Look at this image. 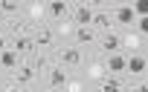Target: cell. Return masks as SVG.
I'll return each mask as SVG.
<instances>
[{
    "label": "cell",
    "instance_id": "7402d4cb",
    "mask_svg": "<svg viewBox=\"0 0 148 92\" xmlns=\"http://www.w3.org/2000/svg\"><path fill=\"white\" fill-rule=\"evenodd\" d=\"M134 32H139V35L148 40V17H136V23H134Z\"/></svg>",
    "mask_w": 148,
    "mask_h": 92
},
{
    "label": "cell",
    "instance_id": "7c38bea8",
    "mask_svg": "<svg viewBox=\"0 0 148 92\" xmlns=\"http://www.w3.org/2000/svg\"><path fill=\"white\" fill-rule=\"evenodd\" d=\"M58 58H61V66H64L67 72L76 69V66H82V49H79V46H67V49H61Z\"/></svg>",
    "mask_w": 148,
    "mask_h": 92
},
{
    "label": "cell",
    "instance_id": "d6986e66",
    "mask_svg": "<svg viewBox=\"0 0 148 92\" xmlns=\"http://www.w3.org/2000/svg\"><path fill=\"white\" fill-rule=\"evenodd\" d=\"M18 12H23V6L21 3H15V0H0V15H18Z\"/></svg>",
    "mask_w": 148,
    "mask_h": 92
},
{
    "label": "cell",
    "instance_id": "3957f363",
    "mask_svg": "<svg viewBox=\"0 0 148 92\" xmlns=\"http://www.w3.org/2000/svg\"><path fill=\"white\" fill-rule=\"evenodd\" d=\"M99 52L108 58V55H116L122 52V32H108V35H99Z\"/></svg>",
    "mask_w": 148,
    "mask_h": 92
},
{
    "label": "cell",
    "instance_id": "e0dca14e",
    "mask_svg": "<svg viewBox=\"0 0 148 92\" xmlns=\"http://www.w3.org/2000/svg\"><path fill=\"white\" fill-rule=\"evenodd\" d=\"M99 92H125V81L116 75H105L99 81Z\"/></svg>",
    "mask_w": 148,
    "mask_h": 92
},
{
    "label": "cell",
    "instance_id": "277c9868",
    "mask_svg": "<svg viewBox=\"0 0 148 92\" xmlns=\"http://www.w3.org/2000/svg\"><path fill=\"white\" fill-rule=\"evenodd\" d=\"M110 17H113V26H122V29H134V23H136V15L131 6H113Z\"/></svg>",
    "mask_w": 148,
    "mask_h": 92
},
{
    "label": "cell",
    "instance_id": "8992f818",
    "mask_svg": "<svg viewBox=\"0 0 148 92\" xmlns=\"http://www.w3.org/2000/svg\"><path fill=\"white\" fill-rule=\"evenodd\" d=\"M32 40H35V49L41 52V49H49L52 43H55V29L52 26H35V35H32Z\"/></svg>",
    "mask_w": 148,
    "mask_h": 92
},
{
    "label": "cell",
    "instance_id": "9c48e42d",
    "mask_svg": "<svg viewBox=\"0 0 148 92\" xmlns=\"http://www.w3.org/2000/svg\"><path fill=\"white\" fill-rule=\"evenodd\" d=\"M125 63H128V52H116V55H108V58H105L108 75H116V78L125 75Z\"/></svg>",
    "mask_w": 148,
    "mask_h": 92
},
{
    "label": "cell",
    "instance_id": "7a4b0ae2",
    "mask_svg": "<svg viewBox=\"0 0 148 92\" xmlns=\"http://www.w3.org/2000/svg\"><path fill=\"white\" fill-rule=\"evenodd\" d=\"M70 23L73 26H90L93 23V6L90 3H70Z\"/></svg>",
    "mask_w": 148,
    "mask_h": 92
},
{
    "label": "cell",
    "instance_id": "44dd1931",
    "mask_svg": "<svg viewBox=\"0 0 148 92\" xmlns=\"http://www.w3.org/2000/svg\"><path fill=\"white\" fill-rule=\"evenodd\" d=\"M64 92H84V83H82L79 78H67V86H64Z\"/></svg>",
    "mask_w": 148,
    "mask_h": 92
},
{
    "label": "cell",
    "instance_id": "4316f807",
    "mask_svg": "<svg viewBox=\"0 0 148 92\" xmlns=\"http://www.w3.org/2000/svg\"><path fill=\"white\" fill-rule=\"evenodd\" d=\"M145 83H148V72H145Z\"/></svg>",
    "mask_w": 148,
    "mask_h": 92
},
{
    "label": "cell",
    "instance_id": "6da1fadb",
    "mask_svg": "<svg viewBox=\"0 0 148 92\" xmlns=\"http://www.w3.org/2000/svg\"><path fill=\"white\" fill-rule=\"evenodd\" d=\"M148 72V55L145 52H131L128 63H125V75L128 78H142Z\"/></svg>",
    "mask_w": 148,
    "mask_h": 92
},
{
    "label": "cell",
    "instance_id": "603a6c76",
    "mask_svg": "<svg viewBox=\"0 0 148 92\" xmlns=\"http://www.w3.org/2000/svg\"><path fill=\"white\" fill-rule=\"evenodd\" d=\"M128 92H148V83H145V81H139V83H134Z\"/></svg>",
    "mask_w": 148,
    "mask_h": 92
},
{
    "label": "cell",
    "instance_id": "cb8c5ba5",
    "mask_svg": "<svg viewBox=\"0 0 148 92\" xmlns=\"http://www.w3.org/2000/svg\"><path fill=\"white\" fill-rule=\"evenodd\" d=\"M3 49H9V35L0 32V52H3Z\"/></svg>",
    "mask_w": 148,
    "mask_h": 92
},
{
    "label": "cell",
    "instance_id": "5b68a950",
    "mask_svg": "<svg viewBox=\"0 0 148 92\" xmlns=\"http://www.w3.org/2000/svg\"><path fill=\"white\" fill-rule=\"evenodd\" d=\"M9 49H12V52H18L23 60H29V58L38 52V49H35V40H32V35H23V38H12V40H9Z\"/></svg>",
    "mask_w": 148,
    "mask_h": 92
},
{
    "label": "cell",
    "instance_id": "ffe728a7",
    "mask_svg": "<svg viewBox=\"0 0 148 92\" xmlns=\"http://www.w3.org/2000/svg\"><path fill=\"white\" fill-rule=\"evenodd\" d=\"M131 9L136 17H148V0H136V3H131Z\"/></svg>",
    "mask_w": 148,
    "mask_h": 92
},
{
    "label": "cell",
    "instance_id": "8fae6325",
    "mask_svg": "<svg viewBox=\"0 0 148 92\" xmlns=\"http://www.w3.org/2000/svg\"><path fill=\"white\" fill-rule=\"evenodd\" d=\"M47 75H49V78H47V86H49V89H55V92H64L70 72H67L64 66H49V72H47Z\"/></svg>",
    "mask_w": 148,
    "mask_h": 92
},
{
    "label": "cell",
    "instance_id": "5bb4252c",
    "mask_svg": "<svg viewBox=\"0 0 148 92\" xmlns=\"http://www.w3.org/2000/svg\"><path fill=\"white\" fill-rule=\"evenodd\" d=\"M47 17L61 23L70 17V3H64V0H52V3H47Z\"/></svg>",
    "mask_w": 148,
    "mask_h": 92
},
{
    "label": "cell",
    "instance_id": "484cf974",
    "mask_svg": "<svg viewBox=\"0 0 148 92\" xmlns=\"http://www.w3.org/2000/svg\"><path fill=\"white\" fill-rule=\"evenodd\" d=\"M18 92H29V89H26V86H21V89H18Z\"/></svg>",
    "mask_w": 148,
    "mask_h": 92
},
{
    "label": "cell",
    "instance_id": "d4e9b609",
    "mask_svg": "<svg viewBox=\"0 0 148 92\" xmlns=\"http://www.w3.org/2000/svg\"><path fill=\"white\" fill-rule=\"evenodd\" d=\"M6 23H9V20H6V15H0V32L6 29Z\"/></svg>",
    "mask_w": 148,
    "mask_h": 92
},
{
    "label": "cell",
    "instance_id": "30bf717a",
    "mask_svg": "<svg viewBox=\"0 0 148 92\" xmlns=\"http://www.w3.org/2000/svg\"><path fill=\"white\" fill-rule=\"evenodd\" d=\"M35 78H38V72L32 69V63H29V60H21V66L12 72V81H15L18 86H29Z\"/></svg>",
    "mask_w": 148,
    "mask_h": 92
},
{
    "label": "cell",
    "instance_id": "9a60e30c",
    "mask_svg": "<svg viewBox=\"0 0 148 92\" xmlns=\"http://www.w3.org/2000/svg\"><path fill=\"white\" fill-rule=\"evenodd\" d=\"M21 60H23V58H21L18 52H12V49H3V52H0V69L9 72V75L21 66Z\"/></svg>",
    "mask_w": 148,
    "mask_h": 92
},
{
    "label": "cell",
    "instance_id": "ac0fdd59",
    "mask_svg": "<svg viewBox=\"0 0 148 92\" xmlns=\"http://www.w3.org/2000/svg\"><path fill=\"white\" fill-rule=\"evenodd\" d=\"M105 75H108V69H105V58H99V60H90V63H87V78H90V81H96V83H99Z\"/></svg>",
    "mask_w": 148,
    "mask_h": 92
},
{
    "label": "cell",
    "instance_id": "4fadbf2b",
    "mask_svg": "<svg viewBox=\"0 0 148 92\" xmlns=\"http://www.w3.org/2000/svg\"><path fill=\"white\" fill-rule=\"evenodd\" d=\"M73 40L79 46H87V43H99V32L93 26H73Z\"/></svg>",
    "mask_w": 148,
    "mask_h": 92
},
{
    "label": "cell",
    "instance_id": "ba28073f",
    "mask_svg": "<svg viewBox=\"0 0 148 92\" xmlns=\"http://www.w3.org/2000/svg\"><path fill=\"white\" fill-rule=\"evenodd\" d=\"M142 46H145V38L139 35V32H134V29H125L122 32V52H142Z\"/></svg>",
    "mask_w": 148,
    "mask_h": 92
},
{
    "label": "cell",
    "instance_id": "52a82bcc",
    "mask_svg": "<svg viewBox=\"0 0 148 92\" xmlns=\"http://www.w3.org/2000/svg\"><path fill=\"white\" fill-rule=\"evenodd\" d=\"M99 35H108V32H113V17H110V12L108 9H93V23H90Z\"/></svg>",
    "mask_w": 148,
    "mask_h": 92
},
{
    "label": "cell",
    "instance_id": "2e32d148",
    "mask_svg": "<svg viewBox=\"0 0 148 92\" xmlns=\"http://www.w3.org/2000/svg\"><path fill=\"white\" fill-rule=\"evenodd\" d=\"M26 20L32 23V26H44V20H47V6L44 3H29L26 6Z\"/></svg>",
    "mask_w": 148,
    "mask_h": 92
}]
</instances>
